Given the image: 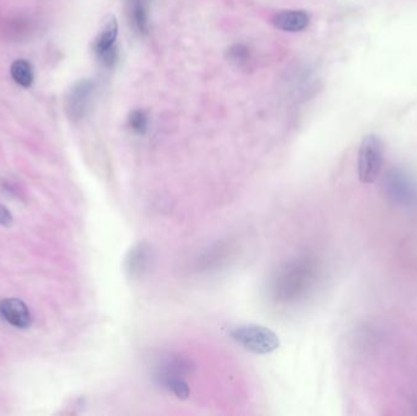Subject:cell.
<instances>
[{
    "mask_svg": "<svg viewBox=\"0 0 417 416\" xmlns=\"http://www.w3.org/2000/svg\"><path fill=\"white\" fill-rule=\"evenodd\" d=\"M316 279V266L310 259H294L276 273L271 292L275 301L294 303L312 288Z\"/></svg>",
    "mask_w": 417,
    "mask_h": 416,
    "instance_id": "6da1fadb",
    "label": "cell"
},
{
    "mask_svg": "<svg viewBox=\"0 0 417 416\" xmlns=\"http://www.w3.org/2000/svg\"><path fill=\"white\" fill-rule=\"evenodd\" d=\"M385 163V144L376 135L363 138L358 153V176L365 185L375 184Z\"/></svg>",
    "mask_w": 417,
    "mask_h": 416,
    "instance_id": "7a4b0ae2",
    "label": "cell"
},
{
    "mask_svg": "<svg viewBox=\"0 0 417 416\" xmlns=\"http://www.w3.org/2000/svg\"><path fill=\"white\" fill-rule=\"evenodd\" d=\"M233 339L249 352L269 354L280 347V339L275 332L260 325H242L231 331Z\"/></svg>",
    "mask_w": 417,
    "mask_h": 416,
    "instance_id": "3957f363",
    "label": "cell"
},
{
    "mask_svg": "<svg viewBox=\"0 0 417 416\" xmlns=\"http://www.w3.org/2000/svg\"><path fill=\"white\" fill-rule=\"evenodd\" d=\"M94 85L90 79H81L70 90L66 99V111L71 120L79 121L88 110Z\"/></svg>",
    "mask_w": 417,
    "mask_h": 416,
    "instance_id": "277c9868",
    "label": "cell"
},
{
    "mask_svg": "<svg viewBox=\"0 0 417 416\" xmlns=\"http://www.w3.org/2000/svg\"><path fill=\"white\" fill-rule=\"evenodd\" d=\"M193 369H194V366L188 359L180 357V355L169 354L160 359L159 363L156 364L155 371H154V379L159 385L164 379L183 377L185 375H190Z\"/></svg>",
    "mask_w": 417,
    "mask_h": 416,
    "instance_id": "5b68a950",
    "label": "cell"
},
{
    "mask_svg": "<svg viewBox=\"0 0 417 416\" xmlns=\"http://www.w3.org/2000/svg\"><path fill=\"white\" fill-rule=\"evenodd\" d=\"M0 316L8 324L19 328L31 326V311L23 301L17 298H8L0 301Z\"/></svg>",
    "mask_w": 417,
    "mask_h": 416,
    "instance_id": "8992f818",
    "label": "cell"
},
{
    "mask_svg": "<svg viewBox=\"0 0 417 416\" xmlns=\"http://www.w3.org/2000/svg\"><path fill=\"white\" fill-rule=\"evenodd\" d=\"M152 263V248L148 243H138L130 249L127 254L126 266L127 274L131 277H141L148 271Z\"/></svg>",
    "mask_w": 417,
    "mask_h": 416,
    "instance_id": "52a82bcc",
    "label": "cell"
},
{
    "mask_svg": "<svg viewBox=\"0 0 417 416\" xmlns=\"http://www.w3.org/2000/svg\"><path fill=\"white\" fill-rule=\"evenodd\" d=\"M274 26L285 32L304 31L310 23V16L304 10H283L272 17Z\"/></svg>",
    "mask_w": 417,
    "mask_h": 416,
    "instance_id": "ba28073f",
    "label": "cell"
},
{
    "mask_svg": "<svg viewBox=\"0 0 417 416\" xmlns=\"http://www.w3.org/2000/svg\"><path fill=\"white\" fill-rule=\"evenodd\" d=\"M117 34H119V23H117L116 17L114 15H109L103 22L101 31L95 38L94 44H93L95 54L99 55L111 48L115 47Z\"/></svg>",
    "mask_w": 417,
    "mask_h": 416,
    "instance_id": "9c48e42d",
    "label": "cell"
},
{
    "mask_svg": "<svg viewBox=\"0 0 417 416\" xmlns=\"http://www.w3.org/2000/svg\"><path fill=\"white\" fill-rule=\"evenodd\" d=\"M128 17L133 30L139 34H147L149 31L148 14L142 0H132L130 3Z\"/></svg>",
    "mask_w": 417,
    "mask_h": 416,
    "instance_id": "30bf717a",
    "label": "cell"
},
{
    "mask_svg": "<svg viewBox=\"0 0 417 416\" xmlns=\"http://www.w3.org/2000/svg\"><path fill=\"white\" fill-rule=\"evenodd\" d=\"M10 74L16 83L21 87L28 88L33 83V79H34L33 69L31 63L25 59H19L11 63Z\"/></svg>",
    "mask_w": 417,
    "mask_h": 416,
    "instance_id": "8fae6325",
    "label": "cell"
},
{
    "mask_svg": "<svg viewBox=\"0 0 417 416\" xmlns=\"http://www.w3.org/2000/svg\"><path fill=\"white\" fill-rule=\"evenodd\" d=\"M227 59L234 68L244 70L249 68L252 63V53L249 48L245 47L244 44H234L228 49Z\"/></svg>",
    "mask_w": 417,
    "mask_h": 416,
    "instance_id": "7c38bea8",
    "label": "cell"
},
{
    "mask_svg": "<svg viewBox=\"0 0 417 416\" xmlns=\"http://www.w3.org/2000/svg\"><path fill=\"white\" fill-rule=\"evenodd\" d=\"M159 386H161L165 390H169L180 399H185V398L190 397V386L185 382L183 377L166 379L163 382H160Z\"/></svg>",
    "mask_w": 417,
    "mask_h": 416,
    "instance_id": "4fadbf2b",
    "label": "cell"
},
{
    "mask_svg": "<svg viewBox=\"0 0 417 416\" xmlns=\"http://www.w3.org/2000/svg\"><path fill=\"white\" fill-rule=\"evenodd\" d=\"M128 125L133 132L138 135H144L148 130V115L145 111L137 109L133 110L128 116Z\"/></svg>",
    "mask_w": 417,
    "mask_h": 416,
    "instance_id": "5bb4252c",
    "label": "cell"
},
{
    "mask_svg": "<svg viewBox=\"0 0 417 416\" xmlns=\"http://www.w3.org/2000/svg\"><path fill=\"white\" fill-rule=\"evenodd\" d=\"M12 222H14V219H12L10 211L8 210L6 206L0 204V225L11 227L12 226Z\"/></svg>",
    "mask_w": 417,
    "mask_h": 416,
    "instance_id": "9a60e30c",
    "label": "cell"
}]
</instances>
